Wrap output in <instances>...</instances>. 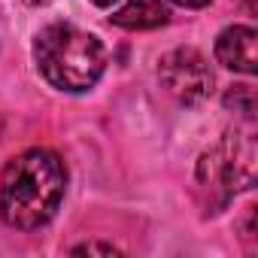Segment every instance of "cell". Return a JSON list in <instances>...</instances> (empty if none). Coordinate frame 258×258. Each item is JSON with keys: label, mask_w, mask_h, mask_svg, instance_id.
Returning a JSON list of instances; mask_svg holds the SVG:
<instances>
[{"label": "cell", "mask_w": 258, "mask_h": 258, "mask_svg": "<svg viewBox=\"0 0 258 258\" xmlns=\"http://www.w3.org/2000/svg\"><path fill=\"white\" fill-rule=\"evenodd\" d=\"M255 43L258 34L249 25H231L219 34L216 40V61L234 73H246L252 76L258 70V55H255Z\"/></svg>", "instance_id": "obj_5"}, {"label": "cell", "mask_w": 258, "mask_h": 258, "mask_svg": "<svg viewBox=\"0 0 258 258\" xmlns=\"http://www.w3.org/2000/svg\"><path fill=\"white\" fill-rule=\"evenodd\" d=\"M91 4H94V7H103V10H106V7H112V4H115V0H91Z\"/></svg>", "instance_id": "obj_11"}, {"label": "cell", "mask_w": 258, "mask_h": 258, "mask_svg": "<svg viewBox=\"0 0 258 258\" xmlns=\"http://www.w3.org/2000/svg\"><path fill=\"white\" fill-rule=\"evenodd\" d=\"M118 249L112 243H82L73 249V255H115Z\"/></svg>", "instance_id": "obj_8"}, {"label": "cell", "mask_w": 258, "mask_h": 258, "mask_svg": "<svg viewBox=\"0 0 258 258\" xmlns=\"http://www.w3.org/2000/svg\"><path fill=\"white\" fill-rule=\"evenodd\" d=\"M255 140L243 131H228L198 161V185L210 207H225L237 191L255 185Z\"/></svg>", "instance_id": "obj_3"}, {"label": "cell", "mask_w": 258, "mask_h": 258, "mask_svg": "<svg viewBox=\"0 0 258 258\" xmlns=\"http://www.w3.org/2000/svg\"><path fill=\"white\" fill-rule=\"evenodd\" d=\"M22 4H28V7H46V4H52V0H22Z\"/></svg>", "instance_id": "obj_10"}, {"label": "cell", "mask_w": 258, "mask_h": 258, "mask_svg": "<svg viewBox=\"0 0 258 258\" xmlns=\"http://www.w3.org/2000/svg\"><path fill=\"white\" fill-rule=\"evenodd\" d=\"M176 7H185V10H201V7H210L213 0H170Z\"/></svg>", "instance_id": "obj_9"}, {"label": "cell", "mask_w": 258, "mask_h": 258, "mask_svg": "<svg viewBox=\"0 0 258 258\" xmlns=\"http://www.w3.org/2000/svg\"><path fill=\"white\" fill-rule=\"evenodd\" d=\"M167 16L170 13L164 0H124V7H118L109 16V22L124 31H152L167 25Z\"/></svg>", "instance_id": "obj_6"}, {"label": "cell", "mask_w": 258, "mask_h": 258, "mask_svg": "<svg viewBox=\"0 0 258 258\" xmlns=\"http://www.w3.org/2000/svg\"><path fill=\"white\" fill-rule=\"evenodd\" d=\"M67 167L52 149H28L16 155L0 176V219L16 231H37L61 207Z\"/></svg>", "instance_id": "obj_1"}, {"label": "cell", "mask_w": 258, "mask_h": 258, "mask_svg": "<svg viewBox=\"0 0 258 258\" xmlns=\"http://www.w3.org/2000/svg\"><path fill=\"white\" fill-rule=\"evenodd\" d=\"M34 61L43 79L58 91H88L106 70L103 43L76 25H49L37 34Z\"/></svg>", "instance_id": "obj_2"}, {"label": "cell", "mask_w": 258, "mask_h": 258, "mask_svg": "<svg viewBox=\"0 0 258 258\" xmlns=\"http://www.w3.org/2000/svg\"><path fill=\"white\" fill-rule=\"evenodd\" d=\"M158 79H161V88L185 106L207 100L213 91V70L198 49L167 52L158 61Z\"/></svg>", "instance_id": "obj_4"}, {"label": "cell", "mask_w": 258, "mask_h": 258, "mask_svg": "<svg viewBox=\"0 0 258 258\" xmlns=\"http://www.w3.org/2000/svg\"><path fill=\"white\" fill-rule=\"evenodd\" d=\"M225 103L234 106L237 112H243L246 118H252V112H255V91H252V85H234L228 91Z\"/></svg>", "instance_id": "obj_7"}]
</instances>
